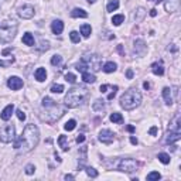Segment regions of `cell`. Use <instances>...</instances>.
Masks as SVG:
<instances>
[{
	"instance_id": "obj_1",
	"label": "cell",
	"mask_w": 181,
	"mask_h": 181,
	"mask_svg": "<svg viewBox=\"0 0 181 181\" xmlns=\"http://www.w3.org/2000/svg\"><path fill=\"white\" fill-rule=\"evenodd\" d=\"M40 140V132L36 124H27L25 129L23 130L21 136L14 141V149L19 151H30L38 144Z\"/></svg>"
},
{
	"instance_id": "obj_2",
	"label": "cell",
	"mask_w": 181,
	"mask_h": 181,
	"mask_svg": "<svg viewBox=\"0 0 181 181\" xmlns=\"http://www.w3.org/2000/svg\"><path fill=\"white\" fill-rule=\"evenodd\" d=\"M89 96V92L85 86H74L65 95V106L67 107H78L86 101V98Z\"/></svg>"
},
{
	"instance_id": "obj_3",
	"label": "cell",
	"mask_w": 181,
	"mask_h": 181,
	"mask_svg": "<svg viewBox=\"0 0 181 181\" xmlns=\"http://www.w3.org/2000/svg\"><path fill=\"white\" fill-rule=\"evenodd\" d=\"M101 65H102V61H101V57L96 55V54H86V55L82 57V59L75 65L76 71L79 72H86L88 69H92L93 72L101 69Z\"/></svg>"
},
{
	"instance_id": "obj_4",
	"label": "cell",
	"mask_w": 181,
	"mask_h": 181,
	"mask_svg": "<svg viewBox=\"0 0 181 181\" xmlns=\"http://www.w3.org/2000/svg\"><path fill=\"white\" fill-rule=\"evenodd\" d=\"M141 102V93L137 89L132 88V89L126 90L120 98V106L124 110H132L134 107H137Z\"/></svg>"
},
{
	"instance_id": "obj_5",
	"label": "cell",
	"mask_w": 181,
	"mask_h": 181,
	"mask_svg": "<svg viewBox=\"0 0 181 181\" xmlns=\"http://www.w3.org/2000/svg\"><path fill=\"white\" fill-rule=\"evenodd\" d=\"M17 33V23L14 20H7L0 24V41L10 42L16 37Z\"/></svg>"
},
{
	"instance_id": "obj_6",
	"label": "cell",
	"mask_w": 181,
	"mask_h": 181,
	"mask_svg": "<svg viewBox=\"0 0 181 181\" xmlns=\"http://www.w3.org/2000/svg\"><path fill=\"white\" fill-rule=\"evenodd\" d=\"M14 140H16V127H14V124H7L0 130V141L11 143Z\"/></svg>"
},
{
	"instance_id": "obj_7",
	"label": "cell",
	"mask_w": 181,
	"mask_h": 181,
	"mask_svg": "<svg viewBox=\"0 0 181 181\" xmlns=\"http://www.w3.org/2000/svg\"><path fill=\"white\" fill-rule=\"evenodd\" d=\"M137 167H139V163L134 158H122L118 168L123 173H133L137 170Z\"/></svg>"
},
{
	"instance_id": "obj_8",
	"label": "cell",
	"mask_w": 181,
	"mask_h": 181,
	"mask_svg": "<svg viewBox=\"0 0 181 181\" xmlns=\"http://www.w3.org/2000/svg\"><path fill=\"white\" fill-rule=\"evenodd\" d=\"M34 14H36V10H34V7L31 4H24L19 8V16L21 19H25V20L33 19Z\"/></svg>"
},
{
	"instance_id": "obj_9",
	"label": "cell",
	"mask_w": 181,
	"mask_h": 181,
	"mask_svg": "<svg viewBox=\"0 0 181 181\" xmlns=\"http://www.w3.org/2000/svg\"><path fill=\"white\" fill-rule=\"evenodd\" d=\"M113 139H115V133H113L112 130H109V129H102L101 132H99V140H101L102 143L110 144V143L113 141Z\"/></svg>"
},
{
	"instance_id": "obj_10",
	"label": "cell",
	"mask_w": 181,
	"mask_h": 181,
	"mask_svg": "<svg viewBox=\"0 0 181 181\" xmlns=\"http://www.w3.org/2000/svg\"><path fill=\"white\" fill-rule=\"evenodd\" d=\"M146 51H147V47H146V44H144L143 40H136L134 45H133V52H134L136 55L141 57V55L146 54Z\"/></svg>"
},
{
	"instance_id": "obj_11",
	"label": "cell",
	"mask_w": 181,
	"mask_h": 181,
	"mask_svg": "<svg viewBox=\"0 0 181 181\" xmlns=\"http://www.w3.org/2000/svg\"><path fill=\"white\" fill-rule=\"evenodd\" d=\"M7 86L11 90H19L20 88H23V79L19 76H10L7 81Z\"/></svg>"
},
{
	"instance_id": "obj_12",
	"label": "cell",
	"mask_w": 181,
	"mask_h": 181,
	"mask_svg": "<svg viewBox=\"0 0 181 181\" xmlns=\"http://www.w3.org/2000/svg\"><path fill=\"white\" fill-rule=\"evenodd\" d=\"M13 112H14V105L13 103L7 105V106L2 110V113H0V118H2V120H8V119L11 118V115H13Z\"/></svg>"
},
{
	"instance_id": "obj_13",
	"label": "cell",
	"mask_w": 181,
	"mask_h": 181,
	"mask_svg": "<svg viewBox=\"0 0 181 181\" xmlns=\"http://www.w3.org/2000/svg\"><path fill=\"white\" fill-rule=\"evenodd\" d=\"M51 30H52L54 34H61L62 30H64V23L61 20H54L51 23Z\"/></svg>"
},
{
	"instance_id": "obj_14",
	"label": "cell",
	"mask_w": 181,
	"mask_h": 181,
	"mask_svg": "<svg viewBox=\"0 0 181 181\" xmlns=\"http://www.w3.org/2000/svg\"><path fill=\"white\" fill-rule=\"evenodd\" d=\"M178 6H180V0H167L166 10L168 13H173V11H175L178 8Z\"/></svg>"
},
{
	"instance_id": "obj_15",
	"label": "cell",
	"mask_w": 181,
	"mask_h": 181,
	"mask_svg": "<svg viewBox=\"0 0 181 181\" xmlns=\"http://www.w3.org/2000/svg\"><path fill=\"white\" fill-rule=\"evenodd\" d=\"M34 76H36V79L38 82H44L47 79V71H45V68H38L34 72Z\"/></svg>"
},
{
	"instance_id": "obj_16",
	"label": "cell",
	"mask_w": 181,
	"mask_h": 181,
	"mask_svg": "<svg viewBox=\"0 0 181 181\" xmlns=\"http://www.w3.org/2000/svg\"><path fill=\"white\" fill-rule=\"evenodd\" d=\"M181 137V132H170L168 134H167V139H166V143H174V141L180 140Z\"/></svg>"
},
{
	"instance_id": "obj_17",
	"label": "cell",
	"mask_w": 181,
	"mask_h": 181,
	"mask_svg": "<svg viewBox=\"0 0 181 181\" xmlns=\"http://www.w3.org/2000/svg\"><path fill=\"white\" fill-rule=\"evenodd\" d=\"M151 71L153 74H156V75H163L164 74V67H163V62H154V64L151 65Z\"/></svg>"
},
{
	"instance_id": "obj_18",
	"label": "cell",
	"mask_w": 181,
	"mask_h": 181,
	"mask_svg": "<svg viewBox=\"0 0 181 181\" xmlns=\"http://www.w3.org/2000/svg\"><path fill=\"white\" fill-rule=\"evenodd\" d=\"M71 16L75 17V19H78V17H81V19H86V17H88V13H86L85 10H82V8L75 7L72 11H71Z\"/></svg>"
},
{
	"instance_id": "obj_19",
	"label": "cell",
	"mask_w": 181,
	"mask_h": 181,
	"mask_svg": "<svg viewBox=\"0 0 181 181\" xmlns=\"http://www.w3.org/2000/svg\"><path fill=\"white\" fill-rule=\"evenodd\" d=\"M173 126L170 127V132H181V119L180 115H177L174 118V122H173Z\"/></svg>"
},
{
	"instance_id": "obj_20",
	"label": "cell",
	"mask_w": 181,
	"mask_h": 181,
	"mask_svg": "<svg viewBox=\"0 0 181 181\" xmlns=\"http://www.w3.org/2000/svg\"><path fill=\"white\" fill-rule=\"evenodd\" d=\"M163 98H164V102L166 105H171L173 103V96H171V89L170 88H164L163 89Z\"/></svg>"
},
{
	"instance_id": "obj_21",
	"label": "cell",
	"mask_w": 181,
	"mask_h": 181,
	"mask_svg": "<svg viewBox=\"0 0 181 181\" xmlns=\"http://www.w3.org/2000/svg\"><path fill=\"white\" fill-rule=\"evenodd\" d=\"M82 81L86 82V84H93V82L96 81V78L93 74H90L86 71V72H82Z\"/></svg>"
},
{
	"instance_id": "obj_22",
	"label": "cell",
	"mask_w": 181,
	"mask_h": 181,
	"mask_svg": "<svg viewBox=\"0 0 181 181\" xmlns=\"http://www.w3.org/2000/svg\"><path fill=\"white\" fill-rule=\"evenodd\" d=\"M58 144H59V147H61L64 151H67L69 147H68V137L67 136H64V134H61L58 137Z\"/></svg>"
},
{
	"instance_id": "obj_23",
	"label": "cell",
	"mask_w": 181,
	"mask_h": 181,
	"mask_svg": "<svg viewBox=\"0 0 181 181\" xmlns=\"http://www.w3.org/2000/svg\"><path fill=\"white\" fill-rule=\"evenodd\" d=\"M144 16H146V10H144L143 7H139L137 10H136V13L133 14V19H134L136 21H141Z\"/></svg>"
},
{
	"instance_id": "obj_24",
	"label": "cell",
	"mask_w": 181,
	"mask_h": 181,
	"mask_svg": "<svg viewBox=\"0 0 181 181\" xmlns=\"http://www.w3.org/2000/svg\"><path fill=\"white\" fill-rule=\"evenodd\" d=\"M116 68H118V65H116L115 62H112V61L106 62V64L103 65V71H105V72H106V74L115 72V71H116Z\"/></svg>"
},
{
	"instance_id": "obj_25",
	"label": "cell",
	"mask_w": 181,
	"mask_h": 181,
	"mask_svg": "<svg viewBox=\"0 0 181 181\" xmlns=\"http://www.w3.org/2000/svg\"><path fill=\"white\" fill-rule=\"evenodd\" d=\"M90 33H92V27H90L89 24H82L81 25V34L85 37V38H88V37L90 36Z\"/></svg>"
},
{
	"instance_id": "obj_26",
	"label": "cell",
	"mask_w": 181,
	"mask_h": 181,
	"mask_svg": "<svg viewBox=\"0 0 181 181\" xmlns=\"http://www.w3.org/2000/svg\"><path fill=\"white\" fill-rule=\"evenodd\" d=\"M23 42H24L25 45H34V37L31 33H25L24 36H23Z\"/></svg>"
},
{
	"instance_id": "obj_27",
	"label": "cell",
	"mask_w": 181,
	"mask_h": 181,
	"mask_svg": "<svg viewBox=\"0 0 181 181\" xmlns=\"http://www.w3.org/2000/svg\"><path fill=\"white\" fill-rule=\"evenodd\" d=\"M118 7H119V0H109V3L106 6V10L112 13V11L118 10Z\"/></svg>"
},
{
	"instance_id": "obj_28",
	"label": "cell",
	"mask_w": 181,
	"mask_h": 181,
	"mask_svg": "<svg viewBox=\"0 0 181 181\" xmlns=\"http://www.w3.org/2000/svg\"><path fill=\"white\" fill-rule=\"evenodd\" d=\"M103 107H105V101H102V99H96L92 105V109L96 110V112L98 110H103Z\"/></svg>"
},
{
	"instance_id": "obj_29",
	"label": "cell",
	"mask_w": 181,
	"mask_h": 181,
	"mask_svg": "<svg viewBox=\"0 0 181 181\" xmlns=\"http://www.w3.org/2000/svg\"><path fill=\"white\" fill-rule=\"evenodd\" d=\"M124 20V16L123 14H116V16L112 17V24L113 25H120Z\"/></svg>"
},
{
	"instance_id": "obj_30",
	"label": "cell",
	"mask_w": 181,
	"mask_h": 181,
	"mask_svg": "<svg viewBox=\"0 0 181 181\" xmlns=\"http://www.w3.org/2000/svg\"><path fill=\"white\" fill-rule=\"evenodd\" d=\"M110 120H112L113 123H122V122H123V116H122L120 113L115 112L110 115Z\"/></svg>"
},
{
	"instance_id": "obj_31",
	"label": "cell",
	"mask_w": 181,
	"mask_h": 181,
	"mask_svg": "<svg viewBox=\"0 0 181 181\" xmlns=\"http://www.w3.org/2000/svg\"><path fill=\"white\" fill-rule=\"evenodd\" d=\"M75 126H76V122L74 120V119H71V120H68L67 123L64 124V129L67 130V132H72V130L75 129Z\"/></svg>"
},
{
	"instance_id": "obj_32",
	"label": "cell",
	"mask_w": 181,
	"mask_h": 181,
	"mask_svg": "<svg viewBox=\"0 0 181 181\" xmlns=\"http://www.w3.org/2000/svg\"><path fill=\"white\" fill-rule=\"evenodd\" d=\"M147 180L149 181H156V180H160L161 178V174L158 171H151L150 173V174H147Z\"/></svg>"
},
{
	"instance_id": "obj_33",
	"label": "cell",
	"mask_w": 181,
	"mask_h": 181,
	"mask_svg": "<svg viewBox=\"0 0 181 181\" xmlns=\"http://www.w3.org/2000/svg\"><path fill=\"white\" fill-rule=\"evenodd\" d=\"M157 158L161 161L163 164H168L170 163V156L167 154V153H158Z\"/></svg>"
},
{
	"instance_id": "obj_34",
	"label": "cell",
	"mask_w": 181,
	"mask_h": 181,
	"mask_svg": "<svg viewBox=\"0 0 181 181\" xmlns=\"http://www.w3.org/2000/svg\"><path fill=\"white\" fill-rule=\"evenodd\" d=\"M51 92H52V93H62V92H64V85L54 84L52 86H51Z\"/></svg>"
},
{
	"instance_id": "obj_35",
	"label": "cell",
	"mask_w": 181,
	"mask_h": 181,
	"mask_svg": "<svg viewBox=\"0 0 181 181\" xmlns=\"http://www.w3.org/2000/svg\"><path fill=\"white\" fill-rule=\"evenodd\" d=\"M85 170H86V174L89 175V177H92V178H96V177H98V171H96L93 167H86Z\"/></svg>"
},
{
	"instance_id": "obj_36",
	"label": "cell",
	"mask_w": 181,
	"mask_h": 181,
	"mask_svg": "<svg viewBox=\"0 0 181 181\" xmlns=\"http://www.w3.org/2000/svg\"><path fill=\"white\" fill-rule=\"evenodd\" d=\"M69 37H71V41L72 42H79L81 41V37H79V34L76 33V31H71V34H69Z\"/></svg>"
},
{
	"instance_id": "obj_37",
	"label": "cell",
	"mask_w": 181,
	"mask_h": 181,
	"mask_svg": "<svg viewBox=\"0 0 181 181\" xmlns=\"http://www.w3.org/2000/svg\"><path fill=\"white\" fill-rule=\"evenodd\" d=\"M54 103H55V101H52L51 98H44V99H42V106H44V107H50V106H52Z\"/></svg>"
},
{
	"instance_id": "obj_38",
	"label": "cell",
	"mask_w": 181,
	"mask_h": 181,
	"mask_svg": "<svg viewBox=\"0 0 181 181\" xmlns=\"http://www.w3.org/2000/svg\"><path fill=\"white\" fill-rule=\"evenodd\" d=\"M65 79H67L69 84H75V82H76V76L74 75V74H71V72L65 74Z\"/></svg>"
},
{
	"instance_id": "obj_39",
	"label": "cell",
	"mask_w": 181,
	"mask_h": 181,
	"mask_svg": "<svg viewBox=\"0 0 181 181\" xmlns=\"http://www.w3.org/2000/svg\"><path fill=\"white\" fill-rule=\"evenodd\" d=\"M34 171H36V167H34V164H27V166H25V174L31 175V174H34Z\"/></svg>"
},
{
	"instance_id": "obj_40",
	"label": "cell",
	"mask_w": 181,
	"mask_h": 181,
	"mask_svg": "<svg viewBox=\"0 0 181 181\" xmlns=\"http://www.w3.org/2000/svg\"><path fill=\"white\" fill-rule=\"evenodd\" d=\"M13 62H14V58H13V57H11L10 59H7V61H3V59H0V67H4V68H6V67H10Z\"/></svg>"
},
{
	"instance_id": "obj_41",
	"label": "cell",
	"mask_w": 181,
	"mask_h": 181,
	"mask_svg": "<svg viewBox=\"0 0 181 181\" xmlns=\"http://www.w3.org/2000/svg\"><path fill=\"white\" fill-rule=\"evenodd\" d=\"M62 62V58L59 55H54L52 58H51V64L52 65H59Z\"/></svg>"
},
{
	"instance_id": "obj_42",
	"label": "cell",
	"mask_w": 181,
	"mask_h": 181,
	"mask_svg": "<svg viewBox=\"0 0 181 181\" xmlns=\"http://www.w3.org/2000/svg\"><path fill=\"white\" fill-rule=\"evenodd\" d=\"M112 90H113V92H110L109 95H107V101H112V99L115 98V95H116V90H118V86H116V85H115V86L112 88Z\"/></svg>"
},
{
	"instance_id": "obj_43",
	"label": "cell",
	"mask_w": 181,
	"mask_h": 181,
	"mask_svg": "<svg viewBox=\"0 0 181 181\" xmlns=\"http://www.w3.org/2000/svg\"><path fill=\"white\" fill-rule=\"evenodd\" d=\"M16 113H17V118H19L21 122H24V120H25V113L23 112V110H20V109H19Z\"/></svg>"
},
{
	"instance_id": "obj_44",
	"label": "cell",
	"mask_w": 181,
	"mask_h": 181,
	"mask_svg": "<svg viewBox=\"0 0 181 181\" xmlns=\"http://www.w3.org/2000/svg\"><path fill=\"white\" fill-rule=\"evenodd\" d=\"M84 141H85V136L81 133V134H78V137H76V143H84Z\"/></svg>"
},
{
	"instance_id": "obj_45",
	"label": "cell",
	"mask_w": 181,
	"mask_h": 181,
	"mask_svg": "<svg viewBox=\"0 0 181 181\" xmlns=\"http://www.w3.org/2000/svg\"><path fill=\"white\" fill-rule=\"evenodd\" d=\"M126 76H127V79H132L133 78V71L132 69H127L126 71Z\"/></svg>"
},
{
	"instance_id": "obj_46",
	"label": "cell",
	"mask_w": 181,
	"mask_h": 181,
	"mask_svg": "<svg viewBox=\"0 0 181 181\" xmlns=\"http://www.w3.org/2000/svg\"><path fill=\"white\" fill-rule=\"evenodd\" d=\"M149 133H150V134H153V136H156V134H157V127H151V129H150L149 130Z\"/></svg>"
},
{
	"instance_id": "obj_47",
	"label": "cell",
	"mask_w": 181,
	"mask_h": 181,
	"mask_svg": "<svg viewBox=\"0 0 181 181\" xmlns=\"http://www.w3.org/2000/svg\"><path fill=\"white\" fill-rule=\"evenodd\" d=\"M130 143H132V144H134V146H136V144L139 143V140L134 137V136H132V137H130Z\"/></svg>"
},
{
	"instance_id": "obj_48",
	"label": "cell",
	"mask_w": 181,
	"mask_h": 181,
	"mask_svg": "<svg viewBox=\"0 0 181 181\" xmlns=\"http://www.w3.org/2000/svg\"><path fill=\"white\" fill-rule=\"evenodd\" d=\"M106 89H107V85H101V88H99V90H101L102 93L106 92Z\"/></svg>"
},
{
	"instance_id": "obj_49",
	"label": "cell",
	"mask_w": 181,
	"mask_h": 181,
	"mask_svg": "<svg viewBox=\"0 0 181 181\" xmlns=\"http://www.w3.org/2000/svg\"><path fill=\"white\" fill-rule=\"evenodd\" d=\"M150 16L156 17V16H157V10H156V8H151V10H150Z\"/></svg>"
},
{
	"instance_id": "obj_50",
	"label": "cell",
	"mask_w": 181,
	"mask_h": 181,
	"mask_svg": "<svg viewBox=\"0 0 181 181\" xmlns=\"http://www.w3.org/2000/svg\"><path fill=\"white\" fill-rule=\"evenodd\" d=\"M65 180H74V175H71V174H67V175H65Z\"/></svg>"
},
{
	"instance_id": "obj_51",
	"label": "cell",
	"mask_w": 181,
	"mask_h": 181,
	"mask_svg": "<svg viewBox=\"0 0 181 181\" xmlns=\"http://www.w3.org/2000/svg\"><path fill=\"white\" fill-rule=\"evenodd\" d=\"M127 132H130V133L134 132V127H133V126H127Z\"/></svg>"
},
{
	"instance_id": "obj_52",
	"label": "cell",
	"mask_w": 181,
	"mask_h": 181,
	"mask_svg": "<svg viewBox=\"0 0 181 181\" xmlns=\"http://www.w3.org/2000/svg\"><path fill=\"white\" fill-rule=\"evenodd\" d=\"M10 51H11V48H7V50H4V51H3V55H7Z\"/></svg>"
},
{
	"instance_id": "obj_53",
	"label": "cell",
	"mask_w": 181,
	"mask_h": 181,
	"mask_svg": "<svg viewBox=\"0 0 181 181\" xmlns=\"http://www.w3.org/2000/svg\"><path fill=\"white\" fill-rule=\"evenodd\" d=\"M143 86H144V89H149V88H150V84H149V82H144Z\"/></svg>"
},
{
	"instance_id": "obj_54",
	"label": "cell",
	"mask_w": 181,
	"mask_h": 181,
	"mask_svg": "<svg viewBox=\"0 0 181 181\" xmlns=\"http://www.w3.org/2000/svg\"><path fill=\"white\" fill-rule=\"evenodd\" d=\"M86 2H88V3H90V4H92V3H95L96 0H86Z\"/></svg>"
}]
</instances>
